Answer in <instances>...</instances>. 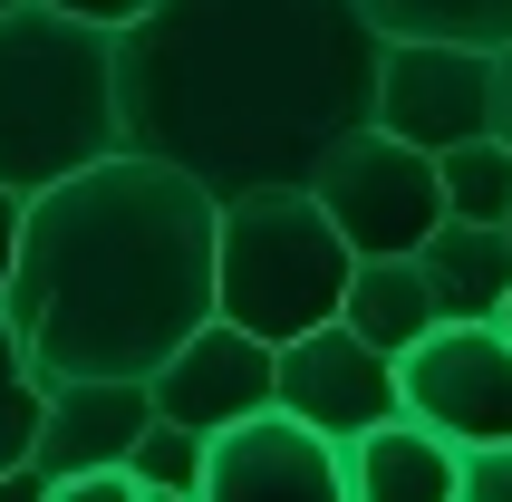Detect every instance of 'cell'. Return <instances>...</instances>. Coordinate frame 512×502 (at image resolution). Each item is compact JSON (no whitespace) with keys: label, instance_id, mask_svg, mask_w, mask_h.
Masks as SVG:
<instances>
[{"label":"cell","instance_id":"277c9868","mask_svg":"<svg viewBox=\"0 0 512 502\" xmlns=\"http://www.w3.org/2000/svg\"><path fill=\"white\" fill-rule=\"evenodd\" d=\"M348 271H358V251L319 213L310 184L232 194L223 232H213V319L252 329L261 348H290L348 309Z\"/></svg>","mask_w":512,"mask_h":502},{"label":"cell","instance_id":"cb8c5ba5","mask_svg":"<svg viewBox=\"0 0 512 502\" xmlns=\"http://www.w3.org/2000/svg\"><path fill=\"white\" fill-rule=\"evenodd\" d=\"M0 502H49V474H39V464H10V474H0Z\"/></svg>","mask_w":512,"mask_h":502},{"label":"cell","instance_id":"e0dca14e","mask_svg":"<svg viewBox=\"0 0 512 502\" xmlns=\"http://www.w3.org/2000/svg\"><path fill=\"white\" fill-rule=\"evenodd\" d=\"M39 406H49V387H39V367H29L20 329H10V309H0V474L29 464V445H39Z\"/></svg>","mask_w":512,"mask_h":502},{"label":"cell","instance_id":"5bb4252c","mask_svg":"<svg viewBox=\"0 0 512 502\" xmlns=\"http://www.w3.org/2000/svg\"><path fill=\"white\" fill-rule=\"evenodd\" d=\"M339 319L368 338V348H387V358H406L426 329H445V309H435V290H426V261H358Z\"/></svg>","mask_w":512,"mask_h":502},{"label":"cell","instance_id":"8fae6325","mask_svg":"<svg viewBox=\"0 0 512 502\" xmlns=\"http://www.w3.org/2000/svg\"><path fill=\"white\" fill-rule=\"evenodd\" d=\"M155 425V387H136V377H87V387H49V406H39V445H29V464L39 474H107V464H126L136 454V435Z\"/></svg>","mask_w":512,"mask_h":502},{"label":"cell","instance_id":"7c38bea8","mask_svg":"<svg viewBox=\"0 0 512 502\" xmlns=\"http://www.w3.org/2000/svg\"><path fill=\"white\" fill-rule=\"evenodd\" d=\"M348 502H464V445L416 416H387L348 445Z\"/></svg>","mask_w":512,"mask_h":502},{"label":"cell","instance_id":"83f0119b","mask_svg":"<svg viewBox=\"0 0 512 502\" xmlns=\"http://www.w3.org/2000/svg\"><path fill=\"white\" fill-rule=\"evenodd\" d=\"M503 232H512V223H503Z\"/></svg>","mask_w":512,"mask_h":502},{"label":"cell","instance_id":"484cf974","mask_svg":"<svg viewBox=\"0 0 512 502\" xmlns=\"http://www.w3.org/2000/svg\"><path fill=\"white\" fill-rule=\"evenodd\" d=\"M503 329H512V300H503Z\"/></svg>","mask_w":512,"mask_h":502},{"label":"cell","instance_id":"3957f363","mask_svg":"<svg viewBox=\"0 0 512 502\" xmlns=\"http://www.w3.org/2000/svg\"><path fill=\"white\" fill-rule=\"evenodd\" d=\"M126 155L116 29H87L49 0L0 10V184L39 203L49 184Z\"/></svg>","mask_w":512,"mask_h":502},{"label":"cell","instance_id":"d4e9b609","mask_svg":"<svg viewBox=\"0 0 512 502\" xmlns=\"http://www.w3.org/2000/svg\"><path fill=\"white\" fill-rule=\"evenodd\" d=\"M145 502H203V493H145Z\"/></svg>","mask_w":512,"mask_h":502},{"label":"cell","instance_id":"5b68a950","mask_svg":"<svg viewBox=\"0 0 512 502\" xmlns=\"http://www.w3.org/2000/svg\"><path fill=\"white\" fill-rule=\"evenodd\" d=\"M310 194H319V213L348 232L358 261H416V251L445 232V174H435V155L397 145L387 126L339 136L319 155Z\"/></svg>","mask_w":512,"mask_h":502},{"label":"cell","instance_id":"9c48e42d","mask_svg":"<svg viewBox=\"0 0 512 502\" xmlns=\"http://www.w3.org/2000/svg\"><path fill=\"white\" fill-rule=\"evenodd\" d=\"M145 387H155V416H165V425L232 435V425L271 416V396H281V348H261V338L232 329V319H203Z\"/></svg>","mask_w":512,"mask_h":502},{"label":"cell","instance_id":"7a4b0ae2","mask_svg":"<svg viewBox=\"0 0 512 502\" xmlns=\"http://www.w3.org/2000/svg\"><path fill=\"white\" fill-rule=\"evenodd\" d=\"M213 232L223 203L155 155H107L49 184L20 223V271L0 300L39 387H145L213 319Z\"/></svg>","mask_w":512,"mask_h":502},{"label":"cell","instance_id":"44dd1931","mask_svg":"<svg viewBox=\"0 0 512 502\" xmlns=\"http://www.w3.org/2000/svg\"><path fill=\"white\" fill-rule=\"evenodd\" d=\"M49 10H68V20H87V29H136L155 0H49Z\"/></svg>","mask_w":512,"mask_h":502},{"label":"cell","instance_id":"8992f818","mask_svg":"<svg viewBox=\"0 0 512 502\" xmlns=\"http://www.w3.org/2000/svg\"><path fill=\"white\" fill-rule=\"evenodd\" d=\"M397 387H406V416L435 425L445 445H464V454L512 445V329L503 319H445V329H426L397 358Z\"/></svg>","mask_w":512,"mask_h":502},{"label":"cell","instance_id":"7402d4cb","mask_svg":"<svg viewBox=\"0 0 512 502\" xmlns=\"http://www.w3.org/2000/svg\"><path fill=\"white\" fill-rule=\"evenodd\" d=\"M20 223H29V203L0 184V300H10V271H20Z\"/></svg>","mask_w":512,"mask_h":502},{"label":"cell","instance_id":"6da1fadb","mask_svg":"<svg viewBox=\"0 0 512 502\" xmlns=\"http://www.w3.org/2000/svg\"><path fill=\"white\" fill-rule=\"evenodd\" d=\"M387 29L358 0H155L116 29L126 155L194 174L213 203L310 184L319 155L377 126Z\"/></svg>","mask_w":512,"mask_h":502},{"label":"cell","instance_id":"ba28073f","mask_svg":"<svg viewBox=\"0 0 512 502\" xmlns=\"http://www.w3.org/2000/svg\"><path fill=\"white\" fill-rule=\"evenodd\" d=\"M271 406L300 416L310 435H329V445H358L387 416H406V387H397V358L387 348H368L348 319H329V329L281 348V396Z\"/></svg>","mask_w":512,"mask_h":502},{"label":"cell","instance_id":"9a60e30c","mask_svg":"<svg viewBox=\"0 0 512 502\" xmlns=\"http://www.w3.org/2000/svg\"><path fill=\"white\" fill-rule=\"evenodd\" d=\"M387 39H455V49H503L512 0H358Z\"/></svg>","mask_w":512,"mask_h":502},{"label":"cell","instance_id":"2e32d148","mask_svg":"<svg viewBox=\"0 0 512 502\" xmlns=\"http://www.w3.org/2000/svg\"><path fill=\"white\" fill-rule=\"evenodd\" d=\"M435 174H445V213L455 223H512V145L503 136H474L455 145V155H435Z\"/></svg>","mask_w":512,"mask_h":502},{"label":"cell","instance_id":"d6986e66","mask_svg":"<svg viewBox=\"0 0 512 502\" xmlns=\"http://www.w3.org/2000/svg\"><path fill=\"white\" fill-rule=\"evenodd\" d=\"M49 502H145V483L126 474V464H107V474H58Z\"/></svg>","mask_w":512,"mask_h":502},{"label":"cell","instance_id":"52a82bcc","mask_svg":"<svg viewBox=\"0 0 512 502\" xmlns=\"http://www.w3.org/2000/svg\"><path fill=\"white\" fill-rule=\"evenodd\" d=\"M377 126L416 155H455L493 136V49L455 39H387V78H377Z\"/></svg>","mask_w":512,"mask_h":502},{"label":"cell","instance_id":"4fadbf2b","mask_svg":"<svg viewBox=\"0 0 512 502\" xmlns=\"http://www.w3.org/2000/svg\"><path fill=\"white\" fill-rule=\"evenodd\" d=\"M416 261H426V290H435L445 319H503V300H512V232L455 223V213H445V232H435Z\"/></svg>","mask_w":512,"mask_h":502},{"label":"cell","instance_id":"603a6c76","mask_svg":"<svg viewBox=\"0 0 512 502\" xmlns=\"http://www.w3.org/2000/svg\"><path fill=\"white\" fill-rule=\"evenodd\" d=\"M493 136L512 145V39L493 49Z\"/></svg>","mask_w":512,"mask_h":502},{"label":"cell","instance_id":"4316f807","mask_svg":"<svg viewBox=\"0 0 512 502\" xmlns=\"http://www.w3.org/2000/svg\"><path fill=\"white\" fill-rule=\"evenodd\" d=\"M0 10H20V0H0Z\"/></svg>","mask_w":512,"mask_h":502},{"label":"cell","instance_id":"ac0fdd59","mask_svg":"<svg viewBox=\"0 0 512 502\" xmlns=\"http://www.w3.org/2000/svg\"><path fill=\"white\" fill-rule=\"evenodd\" d=\"M203 454H213V435H194V425H145L136 454H126V474L145 483V493H203Z\"/></svg>","mask_w":512,"mask_h":502},{"label":"cell","instance_id":"ffe728a7","mask_svg":"<svg viewBox=\"0 0 512 502\" xmlns=\"http://www.w3.org/2000/svg\"><path fill=\"white\" fill-rule=\"evenodd\" d=\"M464 502H512V445L464 454Z\"/></svg>","mask_w":512,"mask_h":502},{"label":"cell","instance_id":"30bf717a","mask_svg":"<svg viewBox=\"0 0 512 502\" xmlns=\"http://www.w3.org/2000/svg\"><path fill=\"white\" fill-rule=\"evenodd\" d=\"M203 502H348V445L310 435L300 416H252L213 435L203 454Z\"/></svg>","mask_w":512,"mask_h":502}]
</instances>
